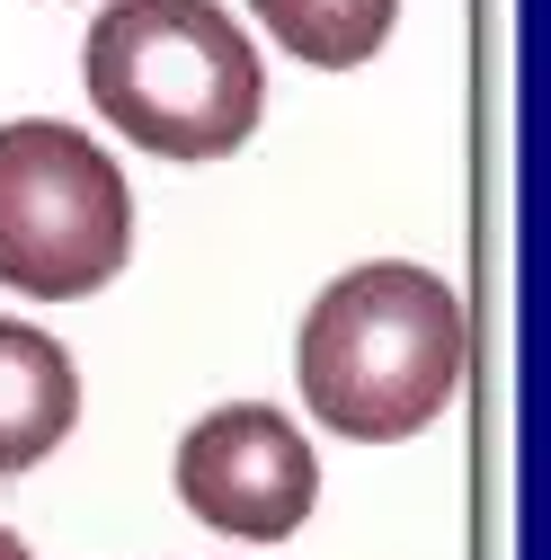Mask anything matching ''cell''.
Listing matches in <instances>:
<instances>
[{
	"label": "cell",
	"mask_w": 551,
	"mask_h": 560,
	"mask_svg": "<svg viewBox=\"0 0 551 560\" xmlns=\"http://www.w3.org/2000/svg\"><path fill=\"white\" fill-rule=\"evenodd\" d=\"M249 10L294 62H312V72H356V62L383 54L400 0H249Z\"/></svg>",
	"instance_id": "8992f818"
},
{
	"label": "cell",
	"mask_w": 551,
	"mask_h": 560,
	"mask_svg": "<svg viewBox=\"0 0 551 560\" xmlns=\"http://www.w3.org/2000/svg\"><path fill=\"white\" fill-rule=\"evenodd\" d=\"M133 249V187L81 125H0V285L36 303H81Z\"/></svg>",
	"instance_id": "3957f363"
},
{
	"label": "cell",
	"mask_w": 551,
	"mask_h": 560,
	"mask_svg": "<svg viewBox=\"0 0 551 560\" xmlns=\"http://www.w3.org/2000/svg\"><path fill=\"white\" fill-rule=\"evenodd\" d=\"M462 357H471L462 294L445 276L409 258H365L312 294L294 338V383L329 436L400 445L445 418V400L462 392Z\"/></svg>",
	"instance_id": "6da1fadb"
},
{
	"label": "cell",
	"mask_w": 551,
	"mask_h": 560,
	"mask_svg": "<svg viewBox=\"0 0 551 560\" xmlns=\"http://www.w3.org/2000/svg\"><path fill=\"white\" fill-rule=\"evenodd\" d=\"M81 418V365L36 329L0 312V471H36Z\"/></svg>",
	"instance_id": "5b68a950"
},
{
	"label": "cell",
	"mask_w": 551,
	"mask_h": 560,
	"mask_svg": "<svg viewBox=\"0 0 551 560\" xmlns=\"http://www.w3.org/2000/svg\"><path fill=\"white\" fill-rule=\"evenodd\" d=\"M90 107L161 161H223L258 133L267 72L223 0H107L81 36Z\"/></svg>",
	"instance_id": "7a4b0ae2"
},
{
	"label": "cell",
	"mask_w": 551,
	"mask_h": 560,
	"mask_svg": "<svg viewBox=\"0 0 551 560\" xmlns=\"http://www.w3.org/2000/svg\"><path fill=\"white\" fill-rule=\"evenodd\" d=\"M0 560H36V551H27V542H19L10 525H0Z\"/></svg>",
	"instance_id": "52a82bcc"
},
{
	"label": "cell",
	"mask_w": 551,
	"mask_h": 560,
	"mask_svg": "<svg viewBox=\"0 0 551 560\" xmlns=\"http://www.w3.org/2000/svg\"><path fill=\"white\" fill-rule=\"evenodd\" d=\"M169 480H178V508L232 542H285V534H303V516L320 499V463H312L303 428L258 400L204 409L178 436Z\"/></svg>",
	"instance_id": "277c9868"
}]
</instances>
